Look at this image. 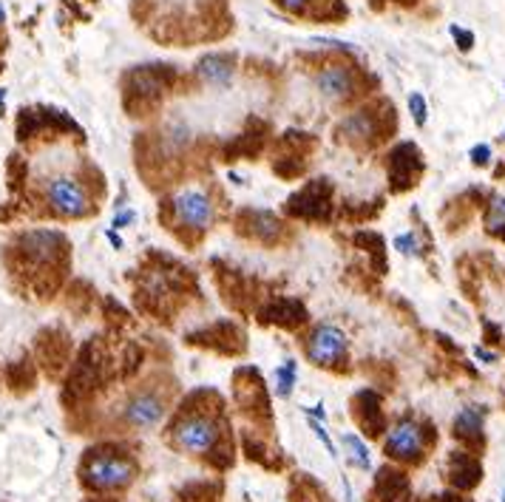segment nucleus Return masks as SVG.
Here are the masks:
<instances>
[{
	"label": "nucleus",
	"instance_id": "0eeeda50",
	"mask_svg": "<svg viewBox=\"0 0 505 502\" xmlns=\"http://www.w3.org/2000/svg\"><path fill=\"white\" fill-rule=\"evenodd\" d=\"M347 349H349V341L344 329L332 324H321V327H315L307 338V361L315 366H335L347 355Z\"/></svg>",
	"mask_w": 505,
	"mask_h": 502
},
{
	"label": "nucleus",
	"instance_id": "f3484780",
	"mask_svg": "<svg viewBox=\"0 0 505 502\" xmlns=\"http://www.w3.org/2000/svg\"><path fill=\"white\" fill-rule=\"evenodd\" d=\"M307 426L312 429V434L318 440L324 443V448H327V455L330 457H338V451H335V443H332V438H330V431H327V426L318 421V417H312V414H307Z\"/></svg>",
	"mask_w": 505,
	"mask_h": 502
},
{
	"label": "nucleus",
	"instance_id": "5701e85b",
	"mask_svg": "<svg viewBox=\"0 0 505 502\" xmlns=\"http://www.w3.org/2000/svg\"><path fill=\"white\" fill-rule=\"evenodd\" d=\"M307 414H312V417H318V421L321 423H327V412H324V404H318V406H312V409H304Z\"/></svg>",
	"mask_w": 505,
	"mask_h": 502
},
{
	"label": "nucleus",
	"instance_id": "ddd939ff",
	"mask_svg": "<svg viewBox=\"0 0 505 502\" xmlns=\"http://www.w3.org/2000/svg\"><path fill=\"white\" fill-rule=\"evenodd\" d=\"M276 395L278 397H290L293 395V387H295V380H298V363L295 361H284L281 366H276Z\"/></svg>",
	"mask_w": 505,
	"mask_h": 502
},
{
	"label": "nucleus",
	"instance_id": "f03ea898",
	"mask_svg": "<svg viewBox=\"0 0 505 502\" xmlns=\"http://www.w3.org/2000/svg\"><path fill=\"white\" fill-rule=\"evenodd\" d=\"M171 208L176 216V225L184 230L201 233L208 230L216 219V205L213 199L201 191V188H184L171 199Z\"/></svg>",
	"mask_w": 505,
	"mask_h": 502
},
{
	"label": "nucleus",
	"instance_id": "2eb2a0df",
	"mask_svg": "<svg viewBox=\"0 0 505 502\" xmlns=\"http://www.w3.org/2000/svg\"><path fill=\"white\" fill-rule=\"evenodd\" d=\"M392 244L400 256H412V259L424 256V247H420V239L415 236V233H400V236H395Z\"/></svg>",
	"mask_w": 505,
	"mask_h": 502
},
{
	"label": "nucleus",
	"instance_id": "b1692460",
	"mask_svg": "<svg viewBox=\"0 0 505 502\" xmlns=\"http://www.w3.org/2000/svg\"><path fill=\"white\" fill-rule=\"evenodd\" d=\"M475 355H477L480 361H488V363H492V361H497V355H494V353H485V349H480V346L475 349Z\"/></svg>",
	"mask_w": 505,
	"mask_h": 502
},
{
	"label": "nucleus",
	"instance_id": "f8f14e48",
	"mask_svg": "<svg viewBox=\"0 0 505 502\" xmlns=\"http://www.w3.org/2000/svg\"><path fill=\"white\" fill-rule=\"evenodd\" d=\"M341 446H344V451H347V460L352 463V465H358V468H364V472H369V468H372V455H369V448H366V443L358 438V434H341Z\"/></svg>",
	"mask_w": 505,
	"mask_h": 502
},
{
	"label": "nucleus",
	"instance_id": "aec40b11",
	"mask_svg": "<svg viewBox=\"0 0 505 502\" xmlns=\"http://www.w3.org/2000/svg\"><path fill=\"white\" fill-rule=\"evenodd\" d=\"M133 219H137V213H133V210H120V213H114L111 227H114V230H123V227H128Z\"/></svg>",
	"mask_w": 505,
	"mask_h": 502
},
{
	"label": "nucleus",
	"instance_id": "39448f33",
	"mask_svg": "<svg viewBox=\"0 0 505 502\" xmlns=\"http://www.w3.org/2000/svg\"><path fill=\"white\" fill-rule=\"evenodd\" d=\"M46 202L52 205L57 213L63 216H86L91 210V199H89V191L80 185V179L74 176H55L48 179L46 185Z\"/></svg>",
	"mask_w": 505,
	"mask_h": 502
},
{
	"label": "nucleus",
	"instance_id": "dca6fc26",
	"mask_svg": "<svg viewBox=\"0 0 505 502\" xmlns=\"http://www.w3.org/2000/svg\"><path fill=\"white\" fill-rule=\"evenodd\" d=\"M409 114H412L415 125H420V128L426 125V120H429V103H426V97L420 94V91L409 94Z\"/></svg>",
	"mask_w": 505,
	"mask_h": 502
},
{
	"label": "nucleus",
	"instance_id": "a211bd4d",
	"mask_svg": "<svg viewBox=\"0 0 505 502\" xmlns=\"http://www.w3.org/2000/svg\"><path fill=\"white\" fill-rule=\"evenodd\" d=\"M449 31H451V38L460 43L463 52H468V48L475 46V35H471V31H466V29H460V26H451Z\"/></svg>",
	"mask_w": 505,
	"mask_h": 502
},
{
	"label": "nucleus",
	"instance_id": "9d476101",
	"mask_svg": "<svg viewBox=\"0 0 505 502\" xmlns=\"http://www.w3.org/2000/svg\"><path fill=\"white\" fill-rule=\"evenodd\" d=\"M483 421H485L483 406H466L454 417V434H460V438H477L483 431Z\"/></svg>",
	"mask_w": 505,
	"mask_h": 502
},
{
	"label": "nucleus",
	"instance_id": "a878e982",
	"mask_svg": "<svg viewBox=\"0 0 505 502\" xmlns=\"http://www.w3.org/2000/svg\"><path fill=\"white\" fill-rule=\"evenodd\" d=\"M6 23V6H4V0H0V26Z\"/></svg>",
	"mask_w": 505,
	"mask_h": 502
},
{
	"label": "nucleus",
	"instance_id": "7ed1b4c3",
	"mask_svg": "<svg viewBox=\"0 0 505 502\" xmlns=\"http://www.w3.org/2000/svg\"><path fill=\"white\" fill-rule=\"evenodd\" d=\"M174 440L188 455L205 457L218 443V426L205 414H188L174 426Z\"/></svg>",
	"mask_w": 505,
	"mask_h": 502
},
{
	"label": "nucleus",
	"instance_id": "cd10ccee",
	"mask_svg": "<svg viewBox=\"0 0 505 502\" xmlns=\"http://www.w3.org/2000/svg\"><path fill=\"white\" fill-rule=\"evenodd\" d=\"M502 502H505V489H502Z\"/></svg>",
	"mask_w": 505,
	"mask_h": 502
},
{
	"label": "nucleus",
	"instance_id": "9b49d317",
	"mask_svg": "<svg viewBox=\"0 0 505 502\" xmlns=\"http://www.w3.org/2000/svg\"><path fill=\"white\" fill-rule=\"evenodd\" d=\"M341 133H344L347 140H369V137H375L372 114H366V111L349 114L347 120L341 123Z\"/></svg>",
	"mask_w": 505,
	"mask_h": 502
},
{
	"label": "nucleus",
	"instance_id": "6e6552de",
	"mask_svg": "<svg viewBox=\"0 0 505 502\" xmlns=\"http://www.w3.org/2000/svg\"><path fill=\"white\" fill-rule=\"evenodd\" d=\"M315 86L321 91V97H327L330 103H341V99H349L355 94V74H352L349 65H327L315 74Z\"/></svg>",
	"mask_w": 505,
	"mask_h": 502
},
{
	"label": "nucleus",
	"instance_id": "412c9836",
	"mask_svg": "<svg viewBox=\"0 0 505 502\" xmlns=\"http://www.w3.org/2000/svg\"><path fill=\"white\" fill-rule=\"evenodd\" d=\"M106 239H108V244H111L114 250H123V236H120V233H116L114 227L106 230Z\"/></svg>",
	"mask_w": 505,
	"mask_h": 502
},
{
	"label": "nucleus",
	"instance_id": "393cba45",
	"mask_svg": "<svg viewBox=\"0 0 505 502\" xmlns=\"http://www.w3.org/2000/svg\"><path fill=\"white\" fill-rule=\"evenodd\" d=\"M341 482H344V494H347V502H355V491H352L349 480H347V477H341Z\"/></svg>",
	"mask_w": 505,
	"mask_h": 502
},
{
	"label": "nucleus",
	"instance_id": "4be33fe9",
	"mask_svg": "<svg viewBox=\"0 0 505 502\" xmlns=\"http://www.w3.org/2000/svg\"><path fill=\"white\" fill-rule=\"evenodd\" d=\"M278 4H281L284 9H290V12H301V9L310 4V0H278Z\"/></svg>",
	"mask_w": 505,
	"mask_h": 502
},
{
	"label": "nucleus",
	"instance_id": "4468645a",
	"mask_svg": "<svg viewBox=\"0 0 505 502\" xmlns=\"http://www.w3.org/2000/svg\"><path fill=\"white\" fill-rule=\"evenodd\" d=\"M485 227H488V233H502L505 230V199L502 196H492V202H488Z\"/></svg>",
	"mask_w": 505,
	"mask_h": 502
},
{
	"label": "nucleus",
	"instance_id": "6ab92c4d",
	"mask_svg": "<svg viewBox=\"0 0 505 502\" xmlns=\"http://www.w3.org/2000/svg\"><path fill=\"white\" fill-rule=\"evenodd\" d=\"M471 162H475V165H488V159H492V145H475V148H471Z\"/></svg>",
	"mask_w": 505,
	"mask_h": 502
},
{
	"label": "nucleus",
	"instance_id": "f257e3e1",
	"mask_svg": "<svg viewBox=\"0 0 505 502\" xmlns=\"http://www.w3.org/2000/svg\"><path fill=\"white\" fill-rule=\"evenodd\" d=\"M137 477V465L133 460L114 455V451H97L82 465V480L97 491H123Z\"/></svg>",
	"mask_w": 505,
	"mask_h": 502
},
{
	"label": "nucleus",
	"instance_id": "20e7f679",
	"mask_svg": "<svg viewBox=\"0 0 505 502\" xmlns=\"http://www.w3.org/2000/svg\"><path fill=\"white\" fill-rule=\"evenodd\" d=\"M165 412H167V404L157 389H137L123 406V423L128 429L145 431V429L159 426Z\"/></svg>",
	"mask_w": 505,
	"mask_h": 502
},
{
	"label": "nucleus",
	"instance_id": "1a4fd4ad",
	"mask_svg": "<svg viewBox=\"0 0 505 502\" xmlns=\"http://www.w3.org/2000/svg\"><path fill=\"white\" fill-rule=\"evenodd\" d=\"M196 74L213 89H225L233 82V60L227 55H208L196 65Z\"/></svg>",
	"mask_w": 505,
	"mask_h": 502
},
{
	"label": "nucleus",
	"instance_id": "bb28decb",
	"mask_svg": "<svg viewBox=\"0 0 505 502\" xmlns=\"http://www.w3.org/2000/svg\"><path fill=\"white\" fill-rule=\"evenodd\" d=\"M4 106H6V89H0V111H4Z\"/></svg>",
	"mask_w": 505,
	"mask_h": 502
},
{
	"label": "nucleus",
	"instance_id": "423d86ee",
	"mask_svg": "<svg viewBox=\"0 0 505 502\" xmlns=\"http://www.w3.org/2000/svg\"><path fill=\"white\" fill-rule=\"evenodd\" d=\"M383 451L395 460H420V455L426 451V429L412 417H403L386 431Z\"/></svg>",
	"mask_w": 505,
	"mask_h": 502
}]
</instances>
